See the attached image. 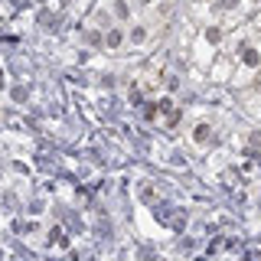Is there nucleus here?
Masks as SVG:
<instances>
[{"instance_id":"1","label":"nucleus","mask_w":261,"mask_h":261,"mask_svg":"<svg viewBox=\"0 0 261 261\" xmlns=\"http://www.w3.org/2000/svg\"><path fill=\"white\" fill-rule=\"evenodd\" d=\"M121 43H124V33H121V30H108V33H105V46H108V49H121Z\"/></svg>"},{"instance_id":"2","label":"nucleus","mask_w":261,"mask_h":261,"mask_svg":"<svg viewBox=\"0 0 261 261\" xmlns=\"http://www.w3.org/2000/svg\"><path fill=\"white\" fill-rule=\"evenodd\" d=\"M144 36H147L144 27H134V30H130V39H134V43H144Z\"/></svg>"}]
</instances>
